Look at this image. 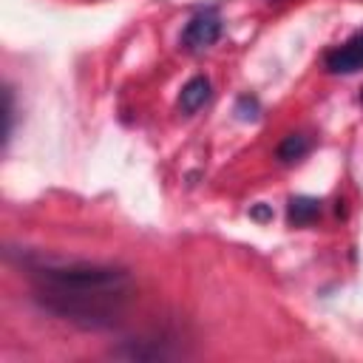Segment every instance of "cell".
I'll return each mask as SVG.
<instances>
[{
  "label": "cell",
  "mask_w": 363,
  "mask_h": 363,
  "mask_svg": "<svg viewBox=\"0 0 363 363\" xmlns=\"http://www.w3.org/2000/svg\"><path fill=\"white\" fill-rule=\"evenodd\" d=\"M250 216H252V218H258V221H267V218H272V210H269L267 204H258V207H252V210H250Z\"/></svg>",
  "instance_id": "30bf717a"
},
{
  "label": "cell",
  "mask_w": 363,
  "mask_h": 363,
  "mask_svg": "<svg viewBox=\"0 0 363 363\" xmlns=\"http://www.w3.org/2000/svg\"><path fill=\"white\" fill-rule=\"evenodd\" d=\"M210 79L204 77V74H199V77H193V79H187L184 82V88H182V94H179V111L182 113H196L199 108H204L207 105V99H210Z\"/></svg>",
  "instance_id": "5b68a950"
},
{
  "label": "cell",
  "mask_w": 363,
  "mask_h": 363,
  "mask_svg": "<svg viewBox=\"0 0 363 363\" xmlns=\"http://www.w3.org/2000/svg\"><path fill=\"white\" fill-rule=\"evenodd\" d=\"M329 74H357L363 71V31H357L354 37H349L343 45L332 48L323 60Z\"/></svg>",
  "instance_id": "3957f363"
},
{
  "label": "cell",
  "mask_w": 363,
  "mask_h": 363,
  "mask_svg": "<svg viewBox=\"0 0 363 363\" xmlns=\"http://www.w3.org/2000/svg\"><path fill=\"white\" fill-rule=\"evenodd\" d=\"M269 3H278V0H269Z\"/></svg>",
  "instance_id": "8fae6325"
},
{
  "label": "cell",
  "mask_w": 363,
  "mask_h": 363,
  "mask_svg": "<svg viewBox=\"0 0 363 363\" xmlns=\"http://www.w3.org/2000/svg\"><path fill=\"white\" fill-rule=\"evenodd\" d=\"M176 354L179 352L170 349V340L164 337H133V340H125V346L113 349V357H122V360H170Z\"/></svg>",
  "instance_id": "277c9868"
},
{
  "label": "cell",
  "mask_w": 363,
  "mask_h": 363,
  "mask_svg": "<svg viewBox=\"0 0 363 363\" xmlns=\"http://www.w3.org/2000/svg\"><path fill=\"white\" fill-rule=\"evenodd\" d=\"M306 153H309V139H306L303 133H289V136L278 145V150H275V156H278L281 164H292V162L303 159Z\"/></svg>",
  "instance_id": "52a82bcc"
},
{
  "label": "cell",
  "mask_w": 363,
  "mask_h": 363,
  "mask_svg": "<svg viewBox=\"0 0 363 363\" xmlns=\"http://www.w3.org/2000/svg\"><path fill=\"white\" fill-rule=\"evenodd\" d=\"M320 216V201L312 196H292L286 204V218L292 227H309Z\"/></svg>",
  "instance_id": "8992f818"
},
{
  "label": "cell",
  "mask_w": 363,
  "mask_h": 363,
  "mask_svg": "<svg viewBox=\"0 0 363 363\" xmlns=\"http://www.w3.org/2000/svg\"><path fill=\"white\" fill-rule=\"evenodd\" d=\"M26 272L34 303L79 329L116 326L133 292L130 272L116 264L28 258Z\"/></svg>",
  "instance_id": "6da1fadb"
},
{
  "label": "cell",
  "mask_w": 363,
  "mask_h": 363,
  "mask_svg": "<svg viewBox=\"0 0 363 363\" xmlns=\"http://www.w3.org/2000/svg\"><path fill=\"white\" fill-rule=\"evenodd\" d=\"M235 116H238L241 122H255V119L261 116V102H258L255 96H250V94L238 96V99H235Z\"/></svg>",
  "instance_id": "ba28073f"
},
{
  "label": "cell",
  "mask_w": 363,
  "mask_h": 363,
  "mask_svg": "<svg viewBox=\"0 0 363 363\" xmlns=\"http://www.w3.org/2000/svg\"><path fill=\"white\" fill-rule=\"evenodd\" d=\"M221 31H224V26H221L218 11H216V9H201V11H196V14L187 20V26H184V31H182V48L190 51V54L207 51L210 45L218 43Z\"/></svg>",
  "instance_id": "7a4b0ae2"
},
{
  "label": "cell",
  "mask_w": 363,
  "mask_h": 363,
  "mask_svg": "<svg viewBox=\"0 0 363 363\" xmlns=\"http://www.w3.org/2000/svg\"><path fill=\"white\" fill-rule=\"evenodd\" d=\"M3 99H6V108H3V119H6V128H3V145H6L9 136H11V128H14V94H11L9 85L3 88Z\"/></svg>",
  "instance_id": "9c48e42d"
}]
</instances>
